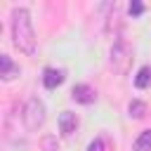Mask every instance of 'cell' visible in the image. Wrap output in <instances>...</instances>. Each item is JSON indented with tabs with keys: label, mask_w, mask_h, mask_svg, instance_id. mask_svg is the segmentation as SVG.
Listing matches in <instances>:
<instances>
[{
	"label": "cell",
	"mask_w": 151,
	"mask_h": 151,
	"mask_svg": "<svg viewBox=\"0 0 151 151\" xmlns=\"http://www.w3.org/2000/svg\"><path fill=\"white\" fill-rule=\"evenodd\" d=\"M130 61H132V47H130V42L125 38H116V42L111 47V66L118 73H127Z\"/></svg>",
	"instance_id": "3"
},
{
	"label": "cell",
	"mask_w": 151,
	"mask_h": 151,
	"mask_svg": "<svg viewBox=\"0 0 151 151\" xmlns=\"http://www.w3.org/2000/svg\"><path fill=\"white\" fill-rule=\"evenodd\" d=\"M71 97H73L78 104H92V101L97 99V92H94V87H90V85L80 83V85H76V87H73Z\"/></svg>",
	"instance_id": "5"
},
{
	"label": "cell",
	"mask_w": 151,
	"mask_h": 151,
	"mask_svg": "<svg viewBox=\"0 0 151 151\" xmlns=\"http://www.w3.org/2000/svg\"><path fill=\"white\" fill-rule=\"evenodd\" d=\"M21 118H24V125H26L28 132H38L42 127V123H45V104H42V99L28 97L26 104H24Z\"/></svg>",
	"instance_id": "2"
},
{
	"label": "cell",
	"mask_w": 151,
	"mask_h": 151,
	"mask_svg": "<svg viewBox=\"0 0 151 151\" xmlns=\"http://www.w3.org/2000/svg\"><path fill=\"white\" fill-rule=\"evenodd\" d=\"M42 146H45V151H57V139L54 137H45L42 139Z\"/></svg>",
	"instance_id": "13"
},
{
	"label": "cell",
	"mask_w": 151,
	"mask_h": 151,
	"mask_svg": "<svg viewBox=\"0 0 151 151\" xmlns=\"http://www.w3.org/2000/svg\"><path fill=\"white\" fill-rule=\"evenodd\" d=\"M149 83H151V68H149V66H142L139 73H137V78H134V85H137L139 90H144Z\"/></svg>",
	"instance_id": "11"
},
{
	"label": "cell",
	"mask_w": 151,
	"mask_h": 151,
	"mask_svg": "<svg viewBox=\"0 0 151 151\" xmlns=\"http://www.w3.org/2000/svg\"><path fill=\"white\" fill-rule=\"evenodd\" d=\"M19 73H21V68L12 61V57H9V54H2V57H0V78H2L5 83H9V80H14Z\"/></svg>",
	"instance_id": "4"
},
{
	"label": "cell",
	"mask_w": 151,
	"mask_h": 151,
	"mask_svg": "<svg viewBox=\"0 0 151 151\" xmlns=\"http://www.w3.org/2000/svg\"><path fill=\"white\" fill-rule=\"evenodd\" d=\"M142 12H144V5H142L139 0H134V2H130V14H132V17H139Z\"/></svg>",
	"instance_id": "12"
},
{
	"label": "cell",
	"mask_w": 151,
	"mask_h": 151,
	"mask_svg": "<svg viewBox=\"0 0 151 151\" xmlns=\"http://www.w3.org/2000/svg\"><path fill=\"white\" fill-rule=\"evenodd\" d=\"M76 127H78V118H76V113L64 111V113L59 116V130H61V134H64V137H71V134L76 132Z\"/></svg>",
	"instance_id": "7"
},
{
	"label": "cell",
	"mask_w": 151,
	"mask_h": 151,
	"mask_svg": "<svg viewBox=\"0 0 151 151\" xmlns=\"http://www.w3.org/2000/svg\"><path fill=\"white\" fill-rule=\"evenodd\" d=\"M132 151H151V130H144V132L134 139Z\"/></svg>",
	"instance_id": "9"
},
{
	"label": "cell",
	"mask_w": 151,
	"mask_h": 151,
	"mask_svg": "<svg viewBox=\"0 0 151 151\" xmlns=\"http://www.w3.org/2000/svg\"><path fill=\"white\" fill-rule=\"evenodd\" d=\"M87 151H104V139H94V142H90V146H87Z\"/></svg>",
	"instance_id": "14"
},
{
	"label": "cell",
	"mask_w": 151,
	"mask_h": 151,
	"mask_svg": "<svg viewBox=\"0 0 151 151\" xmlns=\"http://www.w3.org/2000/svg\"><path fill=\"white\" fill-rule=\"evenodd\" d=\"M64 71L61 68H45V73H42V85L47 87V90H54V87H59L61 83H64Z\"/></svg>",
	"instance_id": "6"
},
{
	"label": "cell",
	"mask_w": 151,
	"mask_h": 151,
	"mask_svg": "<svg viewBox=\"0 0 151 151\" xmlns=\"http://www.w3.org/2000/svg\"><path fill=\"white\" fill-rule=\"evenodd\" d=\"M12 38H14V45L33 57L38 52V38H35V31H33V21H31V12L26 7H17L12 12Z\"/></svg>",
	"instance_id": "1"
},
{
	"label": "cell",
	"mask_w": 151,
	"mask_h": 151,
	"mask_svg": "<svg viewBox=\"0 0 151 151\" xmlns=\"http://www.w3.org/2000/svg\"><path fill=\"white\" fill-rule=\"evenodd\" d=\"M120 26H123V21H120V12H118V7L113 5L111 17L106 19V33H109V35H111V33H118V31H120Z\"/></svg>",
	"instance_id": "8"
},
{
	"label": "cell",
	"mask_w": 151,
	"mask_h": 151,
	"mask_svg": "<svg viewBox=\"0 0 151 151\" xmlns=\"http://www.w3.org/2000/svg\"><path fill=\"white\" fill-rule=\"evenodd\" d=\"M127 111H130V118H144L146 116V104L139 101V99H132L130 106H127Z\"/></svg>",
	"instance_id": "10"
}]
</instances>
